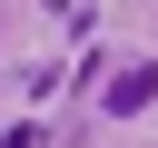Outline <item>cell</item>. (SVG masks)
<instances>
[{
    "instance_id": "1",
    "label": "cell",
    "mask_w": 158,
    "mask_h": 148,
    "mask_svg": "<svg viewBox=\"0 0 158 148\" xmlns=\"http://www.w3.org/2000/svg\"><path fill=\"white\" fill-rule=\"evenodd\" d=\"M148 99H158V69H128V79L109 89V109H118V118H128V109H148Z\"/></svg>"
}]
</instances>
